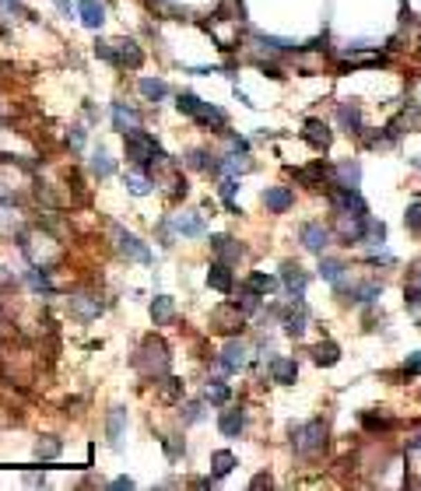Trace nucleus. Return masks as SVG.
Here are the masks:
<instances>
[{
    "instance_id": "nucleus-1",
    "label": "nucleus",
    "mask_w": 421,
    "mask_h": 491,
    "mask_svg": "<svg viewBox=\"0 0 421 491\" xmlns=\"http://www.w3.org/2000/svg\"><path fill=\"white\" fill-rule=\"evenodd\" d=\"M123 144H127V158L134 161L137 169H151L158 158H162V148L158 141L144 130H134V134H123Z\"/></svg>"
},
{
    "instance_id": "nucleus-2",
    "label": "nucleus",
    "mask_w": 421,
    "mask_h": 491,
    "mask_svg": "<svg viewBox=\"0 0 421 491\" xmlns=\"http://www.w3.org/2000/svg\"><path fill=\"white\" fill-rule=\"evenodd\" d=\"M134 365L144 372V375H165L169 372V348L162 337H147L134 358Z\"/></svg>"
},
{
    "instance_id": "nucleus-3",
    "label": "nucleus",
    "mask_w": 421,
    "mask_h": 491,
    "mask_svg": "<svg viewBox=\"0 0 421 491\" xmlns=\"http://www.w3.org/2000/svg\"><path fill=\"white\" fill-rule=\"evenodd\" d=\"M176 105H179V113L193 116V120L204 123V127H225V113H222V109H215L210 102H200L193 91H183Z\"/></svg>"
},
{
    "instance_id": "nucleus-4",
    "label": "nucleus",
    "mask_w": 421,
    "mask_h": 491,
    "mask_svg": "<svg viewBox=\"0 0 421 491\" xmlns=\"http://www.w3.org/2000/svg\"><path fill=\"white\" fill-rule=\"evenodd\" d=\"M292 443H295V453H298V456H316V453L323 449V443H327L323 421H305V425H298Z\"/></svg>"
},
{
    "instance_id": "nucleus-5",
    "label": "nucleus",
    "mask_w": 421,
    "mask_h": 491,
    "mask_svg": "<svg viewBox=\"0 0 421 491\" xmlns=\"http://www.w3.org/2000/svg\"><path fill=\"white\" fill-rule=\"evenodd\" d=\"M109 232H113V239H116V249L123 253V256H130V260H137V263H147L151 260V253H147V246L134 235V232H127L123 225H109Z\"/></svg>"
},
{
    "instance_id": "nucleus-6",
    "label": "nucleus",
    "mask_w": 421,
    "mask_h": 491,
    "mask_svg": "<svg viewBox=\"0 0 421 491\" xmlns=\"http://www.w3.org/2000/svg\"><path fill=\"white\" fill-rule=\"evenodd\" d=\"M334 204L341 207V214H348V217H368V207H365V200L358 197V190H348V186H337V193H334Z\"/></svg>"
},
{
    "instance_id": "nucleus-7",
    "label": "nucleus",
    "mask_w": 421,
    "mask_h": 491,
    "mask_svg": "<svg viewBox=\"0 0 421 491\" xmlns=\"http://www.w3.org/2000/svg\"><path fill=\"white\" fill-rule=\"evenodd\" d=\"M298 239H302V246H305L309 253H323V249L330 246V232H327L323 225H302Z\"/></svg>"
},
{
    "instance_id": "nucleus-8",
    "label": "nucleus",
    "mask_w": 421,
    "mask_h": 491,
    "mask_svg": "<svg viewBox=\"0 0 421 491\" xmlns=\"http://www.w3.org/2000/svg\"><path fill=\"white\" fill-rule=\"evenodd\" d=\"M263 204H267V211H274V214H285L295 204V193L288 186H271V190H263Z\"/></svg>"
},
{
    "instance_id": "nucleus-9",
    "label": "nucleus",
    "mask_w": 421,
    "mask_h": 491,
    "mask_svg": "<svg viewBox=\"0 0 421 491\" xmlns=\"http://www.w3.org/2000/svg\"><path fill=\"white\" fill-rule=\"evenodd\" d=\"M281 281H285V288L292 292V298H302V292H305V285H309L305 270H302L298 263H285V270H281Z\"/></svg>"
},
{
    "instance_id": "nucleus-10",
    "label": "nucleus",
    "mask_w": 421,
    "mask_h": 491,
    "mask_svg": "<svg viewBox=\"0 0 421 491\" xmlns=\"http://www.w3.org/2000/svg\"><path fill=\"white\" fill-rule=\"evenodd\" d=\"M305 319H309V312H305L302 298H292V309L285 312V330H288L292 337H302V334H305Z\"/></svg>"
},
{
    "instance_id": "nucleus-11",
    "label": "nucleus",
    "mask_w": 421,
    "mask_h": 491,
    "mask_svg": "<svg viewBox=\"0 0 421 491\" xmlns=\"http://www.w3.org/2000/svg\"><path fill=\"white\" fill-rule=\"evenodd\" d=\"M302 137L316 148V151H323V148H330V127L323 123V120H305V130H302Z\"/></svg>"
},
{
    "instance_id": "nucleus-12",
    "label": "nucleus",
    "mask_w": 421,
    "mask_h": 491,
    "mask_svg": "<svg viewBox=\"0 0 421 491\" xmlns=\"http://www.w3.org/2000/svg\"><path fill=\"white\" fill-rule=\"evenodd\" d=\"M207 285L210 288H218V292H232V270H229V263L225 260H218V263H210V270H207Z\"/></svg>"
},
{
    "instance_id": "nucleus-13",
    "label": "nucleus",
    "mask_w": 421,
    "mask_h": 491,
    "mask_svg": "<svg viewBox=\"0 0 421 491\" xmlns=\"http://www.w3.org/2000/svg\"><path fill=\"white\" fill-rule=\"evenodd\" d=\"M210 249H215L225 263H235L242 256V246L232 239V235H210Z\"/></svg>"
},
{
    "instance_id": "nucleus-14",
    "label": "nucleus",
    "mask_w": 421,
    "mask_h": 491,
    "mask_svg": "<svg viewBox=\"0 0 421 491\" xmlns=\"http://www.w3.org/2000/svg\"><path fill=\"white\" fill-rule=\"evenodd\" d=\"M123 425H127V411L123 407H113L109 411V421H105V431H109V446L113 449L123 446Z\"/></svg>"
},
{
    "instance_id": "nucleus-15",
    "label": "nucleus",
    "mask_w": 421,
    "mask_h": 491,
    "mask_svg": "<svg viewBox=\"0 0 421 491\" xmlns=\"http://www.w3.org/2000/svg\"><path fill=\"white\" fill-rule=\"evenodd\" d=\"M271 375H274V383L292 386L295 375H298V365H295L292 358H271Z\"/></svg>"
},
{
    "instance_id": "nucleus-16",
    "label": "nucleus",
    "mask_w": 421,
    "mask_h": 491,
    "mask_svg": "<svg viewBox=\"0 0 421 491\" xmlns=\"http://www.w3.org/2000/svg\"><path fill=\"white\" fill-rule=\"evenodd\" d=\"M78 15L88 28H102V21H105V8L98 0H78Z\"/></svg>"
},
{
    "instance_id": "nucleus-17",
    "label": "nucleus",
    "mask_w": 421,
    "mask_h": 491,
    "mask_svg": "<svg viewBox=\"0 0 421 491\" xmlns=\"http://www.w3.org/2000/svg\"><path fill=\"white\" fill-rule=\"evenodd\" d=\"M116 49V64H123V67H141V49H137V42L134 39H120V42H113Z\"/></svg>"
},
{
    "instance_id": "nucleus-18",
    "label": "nucleus",
    "mask_w": 421,
    "mask_h": 491,
    "mask_svg": "<svg viewBox=\"0 0 421 491\" xmlns=\"http://www.w3.org/2000/svg\"><path fill=\"white\" fill-rule=\"evenodd\" d=\"M113 123H116V130H120V134H134V130H141V116L134 113V109H127V105H113Z\"/></svg>"
},
{
    "instance_id": "nucleus-19",
    "label": "nucleus",
    "mask_w": 421,
    "mask_h": 491,
    "mask_svg": "<svg viewBox=\"0 0 421 491\" xmlns=\"http://www.w3.org/2000/svg\"><path fill=\"white\" fill-rule=\"evenodd\" d=\"M242 365H246V348L239 341H229L225 351H222V368L225 372H239Z\"/></svg>"
},
{
    "instance_id": "nucleus-20",
    "label": "nucleus",
    "mask_w": 421,
    "mask_h": 491,
    "mask_svg": "<svg viewBox=\"0 0 421 491\" xmlns=\"http://www.w3.org/2000/svg\"><path fill=\"white\" fill-rule=\"evenodd\" d=\"M218 428H222V435H229V439H239V431L246 428V414L242 411H222Z\"/></svg>"
},
{
    "instance_id": "nucleus-21",
    "label": "nucleus",
    "mask_w": 421,
    "mask_h": 491,
    "mask_svg": "<svg viewBox=\"0 0 421 491\" xmlns=\"http://www.w3.org/2000/svg\"><path fill=\"white\" fill-rule=\"evenodd\" d=\"M176 232H179V235H190V239L204 235V217H200V214H193V211L179 214V217H176Z\"/></svg>"
},
{
    "instance_id": "nucleus-22",
    "label": "nucleus",
    "mask_w": 421,
    "mask_h": 491,
    "mask_svg": "<svg viewBox=\"0 0 421 491\" xmlns=\"http://www.w3.org/2000/svg\"><path fill=\"white\" fill-rule=\"evenodd\" d=\"M337 176V186H348V190H358V179H361V169L358 161H341V166L334 169Z\"/></svg>"
},
{
    "instance_id": "nucleus-23",
    "label": "nucleus",
    "mask_w": 421,
    "mask_h": 491,
    "mask_svg": "<svg viewBox=\"0 0 421 491\" xmlns=\"http://www.w3.org/2000/svg\"><path fill=\"white\" fill-rule=\"evenodd\" d=\"M312 361H316V365H337V361H341V348L330 344V341L316 344V348H312Z\"/></svg>"
},
{
    "instance_id": "nucleus-24",
    "label": "nucleus",
    "mask_w": 421,
    "mask_h": 491,
    "mask_svg": "<svg viewBox=\"0 0 421 491\" xmlns=\"http://www.w3.org/2000/svg\"><path fill=\"white\" fill-rule=\"evenodd\" d=\"M179 393H183V383L176 375H165L162 383H158V400H162V404H176Z\"/></svg>"
},
{
    "instance_id": "nucleus-25",
    "label": "nucleus",
    "mask_w": 421,
    "mask_h": 491,
    "mask_svg": "<svg viewBox=\"0 0 421 491\" xmlns=\"http://www.w3.org/2000/svg\"><path fill=\"white\" fill-rule=\"evenodd\" d=\"M71 309H74L78 316L91 319V316H98V312H102V302H98V298H91V295H78V298H71Z\"/></svg>"
},
{
    "instance_id": "nucleus-26",
    "label": "nucleus",
    "mask_w": 421,
    "mask_h": 491,
    "mask_svg": "<svg viewBox=\"0 0 421 491\" xmlns=\"http://www.w3.org/2000/svg\"><path fill=\"white\" fill-rule=\"evenodd\" d=\"M344 260H320V278L323 281H330V285H341V278H344Z\"/></svg>"
},
{
    "instance_id": "nucleus-27",
    "label": "nucleus",
    "mask_w": 421,
    "mask_h": 491,
    "mask_svg": "<svg viewBox=\"0 0 421 491\" xmlns=\"http://www.w3.org/2000/svg\"><path fill=\"white\" fill-rule=\"evenodd\" d=\"M141 95L151 98V102H162V98L169 95V84L158 81V78H144V81H141Z\"/></svg>"
},
{
    "instance_id": "nucleus-28",
    "label": "nucleus",
    "mask_w": 421,
    "mask_h": 491,
    "mask_svg": "<svg viewBox=\"0 0 421 491\" xmlns=\"http://www.w3.org/2000/svg\"><path fill=\"white\" fill-rule=\"evenodd\" d=\"M210 467H215V474H210V477H225V474L235 470V456L229 449H218L215 456H210Z\"/></svg>"
},
{
    "instance_id": "nucleus-29",
    "label": "nucleus",
    "mask_w": 421,
    "mask_h": 491,
    "mask_svg": "<svg viewBox=\"0 0 421 491\" xmlns=\"http://www.w3.org/2000/svg\"><path fill=\"white\" fill-rule=\"evenodd\" d=\"M204 397H207L210 404H229L232 390H229V383H222V379H210L207 390H204Z\"/></svg>"
},
{
    "instance_id": "nucleus-30",
    "label": "nucleus",
    "mask_w": 421,
    "mask_h": 491,
    "mask_svg": "<svg viewBox=\"0 0 421 491\" xmlns=\"http://www.w3.org/2000/svg\"><path fill=\"white\" fill-rule=\"evenodd\" d=\"M337 120H341V127H348L351 134L361 130V113H358L355 105H341V109H337Z\"/></svg>"
},
{
    "instance_id": "nucleus-31",
    "label": "nucleus",
    "mask_w": 421,
    "mask_h": 491,
    "mask_svg": "<svg viewBox=\"0 0 421 491\" xmlns=\"http://www.w3.org/2000/svg\"><path fill=\"white\" fill-rule=\"evenodd\" d=\"M383 295V285L379 281H368V285H355L351 288V298L355 302H373V298H379Z\"/></svg>"
},
{
    "instance_id": "nucleus-32",
    "label": "nucleus",
    "mask_w": 421,
    "mask_h": 491,
    "mask_svg": "<svg viewBox=\"0 0 421 491\" xmlns=\"http://www.w3.org/2000/svg\"><path fill=\"white\" fill-rule=\"evenodd\" d=\"M274 278H267V274H249V281H246V288L249 292H256V295H263V298H267L271 292H274Z\"/></svg>"
},
{
    "instance_id": "nucleus-33",
    "label": "nucleus",
    "mask_w": 421,
    "mask_h": 491,
    "mask_svg": "<svg viewBox=\"0 0 421 491\" xmlns=\"http://www.w3.org/2000/svg\"><path fill=\"white\" fill-rule=\"evenodd\" d=\"M151 316H154V323H165V319L172 316V298H169V295H154V302H151Z\"/></svg>"
},
{
    "instance_id": "nucleus-34",
    "label": "nucleus",
    "mask_w": 421,
    "mask_h": 491,
    "mask_svg": "<svg viewBox=\"0 0 421 491\" xmlns=\"http://www.w3.org/2000/svg\"><path fill=\"white\" fill-rule=\"evenodd\" d=\"M113 169H116V166H113V158L98 148V151H95V158H91V172L105 179V176H113Z\"/></svg>"
},
{
    "instance_id": "nucleus-35",
    "label": "nucleus",
    "mask_w": 421,
    "mask_h": 491,
    "mask_svg": "<svg viewBox=\"0 0 421 491\" xmlns=\"http://www.w3.org/2000/svg\"><path fill=\"white\" fill-rule=\"evenodd\" d=\"M35 456H39V460H53V456H60V439H53V435H46V439L35 446Z\"/></svg>"
},
{
    "instance_id": "nucleus-36",
    "label": "nucleus",
    "mask_w": 421,
    "mask_h": 491,
    "mask_svg": "<svg viewBox=\"0 0 421 491\" xmlns=\"http://www.w3.org/2000/svg\"><path fill=\"white\" fill-rule=\"evenodd\" d=\"M127 190H130L134 197H144V193L151 190V183H147L144 172H127Z\"/></svg>"
},
{
    "instance_id": "nucleus-37",
    "label": "nucleus",
    "mask_w": 421,
    "mask_h": 491,
    "mask_svg": "<svg viewBox=\"0 0 421 491\" xmlns=\"http://www.w3.org/2000/svg\"><path fill=\"white\" fill-rule=\"evenodd\" d=\"M190 166L193 169H207V172H218V161H210L207 151H190Z\"/></svg>"
},
{
    "instance_id": "nucleus-38",
    "label": "nucleus",
    "mask_w": 421,
    "mask_h": 491,
    "mask_svg": "<svg viewBox=\"0 0 421 491\" xmlns=\"http://www.w3.org/2000/svg\"><path fill=\"white\" fill-rule=\"evenodd\" d=\"M404 225H407L414 235H421V200L407 207V214H404Z\"/></svg>"
},
{
    "instance_id": "nucleus-39",
    "label": "nucleus",
    "mask_w": 421,
    "mask_h": 491,
    "mask_svg": "<svg viewBox=\"0 0 421 491\" xmlns=\"http://www.w3.org/2000/svg\"><path fill=\"white\" fill-rule=\"evenodd\" d=\"M235 309H239V312H256V309H260V295L246 288V295L235 298Z\"/></svg>"
},
{
    "instance_id": "nucleus-40",
    "label": "nucleus",
    "mask_w": 421,
    "mask_h": 491,
    "mask_svg": "<svg viewBox=\"0 0 421 491\" xmlns=\"http://www.w3.org/2000/svg\"><path fill=\"white\" fill-rule=\"evenodd\" d=\"M263 46H271V49H295V42L292 39H278V35H256Z\"/></svg>"
},
{
    "instance_id": "nucleus-41",
    "label": "nucleus",
    "mask_w": 421,
    "mask_h": 491,
    "mask_svg": "<svg viewBox=\"0 0 421 491\" xmlns=\"http://www.w3.org/2000/svg\"><path fill=\"white\" fill-rule=\"evenodd\" d=\"M421 302V270L411 278V288H407V305H418Z\"/></svg>"
},
{
    "instance_id": "nucleus-42",
    "label": "nucleus",
    "mask_w": 421,
    "mask_h": 491,
    "mask_svg": "<svg viewBox=\"0 0 421 491\" xmlns=\"http://www.w3.org/2000/svg\"><path fill=\"white\" fill-rule=\"evenodd\" d=\"M235 190H239V179H225V183H222V200H225L232 211H235V204H232V200H235Z\"/></svg>"
},
{
    "instance_id": "nucleus-43",
    "label": "nucleus",
    "mask_w": 421,
    "mask_h": 491,
    "mask_svg": "<svg viewBox=\"0 0 421 491\" xmlns=\"http://www.w3.org/2000/svg\"><path fill=\"white\" fill-rule=\"evenodd\" d=\"M200 414H204V411H200V400H190V404L183 407V421H186V425L200 421Z\"/></svg>"
},
{
    "instance_id": "nucleus-44",
    "label": "nucleus",
    "mask_w": 421,
    "mask_h": 491,
    "mask_svg": "<svg viewBox=\"0 0 421 491\" xmlns=\"http://www.w3.org/2000/svg\"><path fill=\"white\" fill-rule=\"evenodd\" d=\"M0 8H4L8 15H28V11L21 8V0H0Z\"/></svg>"
},
{
    "instance_id": "nucleus-45",
    "label": "nucleus",
    "mask_w": 421,
    "mask_h": 491,
    "mask_svg": "<svg viewBox=\"0 0 421 491\" xmlns=\"http://www.w3.org/2000/svg\"><path fill=\"white\" fill-rule=\"evenodd\" d=\"M407 372H421V351H414L411 358H407V365H404Z\"/></svg>"
},
{
    "instance_id": "nucleus-46",
    "label": "nucleus",
    "mask_w": 421,
    "mask_h": 491,
    "mask_svg": "<svg viewBox=\"0 0 421 491\" xmlns=\"http://www.w3.org/2000/svg\"><path fill=\"white\" fill-rule=\"evenodd\" d=\"M229 144H232V151H239V154H246V151H249V144H246L242 137H229Z\"/></svg>"
},
{
    "instance_id": "nucleus-47",
    "label": "nucleus",
    "mask_w": 421,
    "mask_h": 491,
    "mask_svg": "<svg viewBox=\"0 0 421 491\" xmlns=\"http://www.w3.org/2000/svg\"><path fill=\"white\" fill-rule=\"evenodd\" d=\"M249 488H271V477H267V474H256Z\"/></svg>"
},
{
    "instance_id": "nucleus-48",
    "label": "nucleus",
    "mask_w": 421,
    "mask_h": 491,
    "mask_svg": "<svg viewBox=\"0 0 421 491\" xmlns=\"http://www.w3.org/2000/svg\"><path fill=\"white\" fill-rule=\"evenodd\" d=\"M71 144L81 148V144H84V130H74V134H71Z\"/></svg>"
},
{
    "instance_id": "nucleus-49",
    "label": "nucleus",
    "mask_w": 421,
    "mask_h": 491,
    "mask_svg": "<svg viewBox=\"0 0 421 491\" xmlns=\"http://www.w3.org/2000/svg\"><path fill=\"white\" fill-rule=\"evenodd\" d=\"M165 449H169V456H179V443L176 439H165Z\"/></svg>"
},
{
    "instance_id": "nucleus-50",
    "label": "nucleus",
    "mask_w": 421,
    "mask_h": 491,
    "mask_svg": "<svg viewBox=\"0 0 421 491\" xmlns=\"http://www.w3.org/2000/svg\"><path fill=\"white\" fill-rule=\"evenodd\" d=\"M113 488H134V481H130V477H116Z\"/></svg>"
},
{
    "instance_id": "nucleus-51",
    "label": "nucleus",
    "mask_w": 421,
    "mask_h": 491,
    "mask_svg": "<svg viewBox=\"0 0 421 491\" xmlns=\"http://www.w3.org/2000/svg\"><path fill=\"white\" fill-rule=\"evenodd\" d=\"M57 4H60V8H64V11L71 15V0H57Z\"/></svg>"
},
{
    "instance_id": "nucleus-52",
    "label": "nucleus",
    "mask_w": 421,
    "mask_h": 491,
    "mask_svg": "<svg viewBox=\"0 0 421 491\" xmlns=\"http://www.w3.org/2000/svg\"><path fill=\"white\" fill-rule=\"evenodd\" d=\"M4 323H8V319H4V312H0V330H4Z\"/></svg>"
},
{
    "instance_id": "nucleus-53",
    "label": "nucleus",
    "mask_w": 421,
    "mask_h": 491,
    "mask_svg": "<svg viewBox=\"0 0 421 491\" xmlns=\"http://www.w3.org/2000/svg\"><path fill=\"white\" fill-rule=\"evenodd\" d=\"M414 166H418V169H421V158H414Z\"/></svg>"
}]
</instances>
